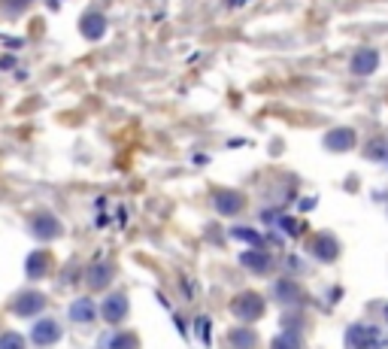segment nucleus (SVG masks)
Returning a JSON list of instances; mask_svg holds the SVG:
<instances>
[{
    "label": "nucleus",
    "instance_id": "obj_1",
    "mask_svg": "<svg viewBox=\"0 0 388 349\" xmlns=\"http://www.w3.org/2000/svg\"><path fill=\"white\" fill-rule=\"evenodd\" d=\"M349 349H388V340L383 331H376L373 325H352L346 334Z\"/></svg>",
    "mask_w": 388,
    "mask_h": 349
},
{
    "label": "nucleus",
    "instance_id": "obj_2",
    "mask_svg": "<svg viewBox=\"0 0 388 349\" xmlns=\"http://www.w3.org/2000/svg\"><path fill=\"white\" fill-rule=\"evenodd\" d=\"M233 313H237L240 319H246V322H252V319L264 316V301H261V295L255 292H243L240 297H233Z\"/></svg>",
    "mask_w": 388,
    "mask_h": 349
},
{
    "label": "nucleus",
    "instance_id": "obj_3",
    "mask_svg": "<svg viewBox=\"0 0 388 349\" xmlns=\"http://www.w3.org/2000/svg\"><path fill=\"white\" fill-rule=\"evenodd\" d=\"M212 203H216V210L222 216H237L240 210L246 207V198L240 192H231V188H222V192L212 198Z\"/></svg>",
    "mask_w": 388,
    "mask_h": 349
},
{
    "label": "nucleus",
    "instance_id": "obj_4",
    "mask_svg": "<svg viewBox=\"0 0 388 349\" xmlns=\"http://www.w3.org/2000/svg\"><path fill=\"white\" fill-rule=\"evenodd\" d=\"M46 307V297L40 292H21L16 301H12V310L19 313V316H34V313H40Z\"/></svg>",
    "mask_w": 388,
    "mask_h": 349
},
{
    "label": "nucleus",
    "instance_id": "obj_5",
    "mask_svg": "<svg viewBox=\"0 0 388 349\" xmlns=\"http://www.w3.org/2000/svg\"><path fill=\"white\" fill-rule=\"evenodd\" d=\"M100 316L106 319V322H122L124 316H128V297L124 295H109L104 301V307H100Z\"/></svg>",
    "mask_w": 388,
    "mask_h": 349
},
{
    "label": "nucleus",
    "instance_id": "obj_6",
    "mask_svg": "<svg viewBox=\"0 0 388 349\" xmlns=\"http://www.w3.org/2000/svg\"><path fill=\"white\" fill-rule=\"evenodd\" d=\"M31 228H34V234L43 237V240H52V237L61 234V222H58L52 213H36L34 222H31Z\"/></svg>",
    "mask_w": 388,
    "mask_h": 349
},
{
    "label": "nucleus",
    "instance_id": "obj_7",
    "mask_svg": "<svg viewBox=\"0 0 388 349\" xmlns=\"http://www.w3.org/2000/svg\"><path fill=\"white\" fill-rule=\"evenodd\" d=\"M58 337H61V328L52 322V319H43V322H36V328L31 334V340L36 346H52L58 344Z\"/></svg>",
    "mask_w": 388,
    "mask_h": 349
},
{
    "label": "nucleus",
    "instance_id": "obj_8",
    "mask_svg": "<svg viewBox=\"0 0 388 349\" xmlns=\"http://www.w3.org/2000/svg\"><path fill=\"white\" fill-rule=\"evenodd\" d=\"M376 67H379L376 49H361V52L352 58V74H358V76H370Z\"/></svg>",
    "mask_w": 388,
    "mask_h": 349
},
{
    "label": "nucleus",
    "instance_id": "obj_9",
    "mask_svg": "<svg viewBox=\"0 0 388 349\" xmlns=\"http://www.w3.org/2000/svg\"><path fill=\"white\" fill-rule=\"evenodd\" d=\"M312 256L321 258V261H334L336 256H340V243H336L331 234H319L316 240H312Z\"/></svg>",
    "mask_w": 388,
    "mask_h": 349
},
{
    "label": "nucleus",
    "instance_id": "obj_10",
    "mask_svg": "<svg viewBox=\"0 0 388 349\" xmlns=\"http://www.w3.org/2000/svg\"><path fill=\"white\" fill-rule=\"evenodd\" d=\"M325 146L331 152H346V149L355 146V134L349 128H336V131H331V134L325 137Z\"/></svg>",
    "mask_w": 388,
    "mask_h": 349
},
{
    "label": "nucleus",
    "instance_id": "obj_11",
    "mask_svg": "<svg viewBox=\"0 0 388 349\" xmlns=\"http://www.w3.org/2000/svg\"><path fill=\"white\" fill-rule=\"evenodd\" d=\"M79 31H82L89 40H100L106 31V19L100 16V12H89V16L79 21Z\"/></svg>",
    "mask_w": 388,
    "mask_h": 349
},
{
    "label": "nucleus",
    "instance_id": "obj_12",
    "mask_svg": "<svg viewBox=\"0 0 388 349\" xmlns=\"http://www.w3.org/2000/svg\"><path fill=\"white\" fill-rule=\"evenodd\" d=\"M240 261H243L249 271H255V273H267L270 267H273V261H270V256H264V252H243Z\"/></svg>",
    "mask_w": 388,
    "mask_h": 349
},
{
    "label": "nucleus",
    "instance_id": "obj_13",
    "mask_svg": "<svg viewBox=\"0 0 388 349\" xmlns=\"http://www.w3.org/2000/svg\"><path fill=\"white\" fill-rule=\"evenodd\" d=\"M109 280H113V267H109L106 261H98V264H91V271H89V286H91V289H104Z\"/></svg>",
    "mask_w": 388,
    "mask_h": 349
},
{
    "label": "nucleus",
    "instance_id": "obj_14",
    "mask_svg": "<svg viewBox=\"0 0 388 349\" xmlns=\"http://www.w3.org/2000/svg\"><path fill=\"white\" fill-rule=\"evenodd\" d=\"M94 313H98V310H94V304L82 297V301H76V304L70 307V319H73V322H91Z\"/></svg>",
    "mask_w": 388,
    "mask_h": 349
},
{
    "label": "nucleus",
    "instance_id": "obj_15",
    "mask_svg": "<svg viewBox=\"0 0 388 349\" xmlns=\"http://www.w3.org/2000/svg\"><path fill=\"white\" fill-rule=\"evenodd\" d=\"M49 264H52V261H49L46 252H36V256H31V261H27V276H43L49 271Z\"/></svg>",
    "mask_w": 388,
    "mask_h": 349
},
{
    "label": "nucleus",
    "instance_id": "obj_16",
    "mask_svg": "<svg viewBox=\"0 0 388 349\" xmlns=\"http://www.w3.org/2000/svg\"><path fill=\"white\" fill-rule=\"evenodd\" d=\"M270 349H304V340H300L297 334L285 331V334H279V337L273 340V346H270Z\"/></svg>",
    "mask_w": 388,
    "mask_h": 349
},
{
    "label": "nucleus",
    "instance_id": "obj_17",
    "mask_svg": "<svg viewBox=\"0 0 388 349\" xmlns=\"http://www.w3.org/2000/svg\"><path fill=\"white\" fill-rule=\"evenodd\" d=\"M231 340H233V346H246V349H252V346H255V334L249 331V328L233 331V334H231Z\"/></svg>",
    "mask_w": 388,
    "mask_h": 349
},
{
    "label": "nucleus",
    "instance_id": "obj_18",
    "mask_svg": "<svg viewBox=\"0 0 388 349\" xmlns=\"http://www.w3.org/2000/svg\"><path fill=\"white\" fill-rule=\"evenodd\" d=\"M140 344H137V337L134 334H128V331H122V334H115L113 337V349H137Z\"/></svg>",
    "mask_w": 388,
    "mask_h": 349
},
{
    "label": "nucleus",
    "instance_id": "obj_19",
    "mask_svg": "<svg viewBox=\"0 0 388 349\" xmlns=\"http://www.w3.org/2000/svg\"><path fill=\"white\" fill-rule=\"evenodd\" d=\"M0 349H25V337H19V334L6 331L3 337H0Z\"/></svg>",
    "mask_w": 388,
    "mask_h": 349
},
{
    "label": "nucleus",
    "instance_id": "obj_20",
    "mask_svg": "<svg viewBox=\"0 0 388 349\" xmlns=\"http://www.w3.org/2000/svg\"><path fill=\"white\" fill-rule=\"evenodd\" d=\"M233 234H237L240 240H249V243H261V240H258V234H255L252 228H237V231H233Z\"/></svg>",
    "mask_w": 388,
    "mask_h": 349
},
{
    "label": "nucleus",
    "instance_id": "obj_21",
    "mask_svg": "<svg viewBox=\"0 0 388 349\" xmlns=\"http://www.w3.org/2000/svg\"><path fill=\"white\" fill-rule=\"evenodd\" d=\"M385 319H388V307H385Z\"/></svg>",
    "mask_w": 388,
    "mask_h": 349
}]
</instances>
